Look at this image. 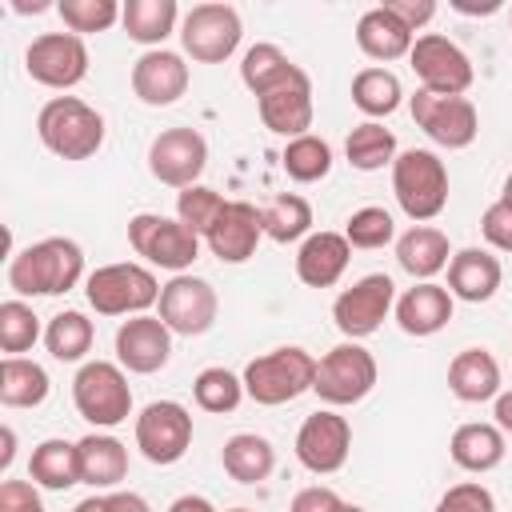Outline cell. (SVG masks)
Here are the masks:
<instances>
[{"instance_id":"obj_1","label":"cell","mask_w":512,"mask_h":512,"mask_svg":"<svg viewBox=\"0 0 512 512\" xmlns=\"http://www.w3.org/2000/svg\"><path fill=\"white\" fill-rule=\"evenodd\" d=\"M84 276V248L68 236H48L8 260V288L16 296H64Z\"/></svg>"},{"instance_id":"obj_2","label":"cell","mask_w":512,"mask_h":512,"mask_svg":"<svg viewBox=\"0 0 512 512\" xmlns=\"http://www.w3.org/2000/svg\"><path fill=\"white\" fill-rule=\"evenodd\" d=\"M36 136L60 160H88L104 144V116L80 96H52L36 112Z\"/></svg>"},{"instance_id":"obj_3","label":"cell","mask_w":512,"mask_h":512,"mask_svg":"<svg viewBox=\"0 0 512 512\" xmlns=\"http://www.w3.org/2000/svg\"><path fill=\"white\" fill-rule=\"evenodd\" d=\"M316 356L300 344H284V348H272L256 360L244 364V392L248 400L264 404V408H276V404H288L304 392H312L316 384Z\"/></svg>"},{"instance_id":"obj_4","label":"cell","mask_w":512,"mask_h":512,"mask_svg":"<svg viewBox=\"0 0 512 512\" xmlns=\"http://www.w3.org/2000/svg\"><path fill=\"white\" fill-rule=\"evenodd\" d=\"M392 192L408 220L428 224L448 208V168L428 148H408L392 160Z\"/></svg>"},{"instance_id":"obj_5","label":"cell","mask_w":512,"mask_h":512,"mask_svg":"<svg viewBox=\"0 0 512 512\" xmlns=\"http://www.w3.org/2000/svg\"><path fill=\"white\" fill-rule=\"evenodd\" d=\"M160 280L132 260L104 264L84 280V296L100 316H144L152 304H160Z\"/></svg>"},{"instance_id":"obj_6","label":"cell","mask_w":512,"mask_h":512,"mask_svg":"<svg viewBox=\"0 0 512 512\" xmlns=\"http://www.w3.org/2000/svg\"><path fill=\"white\" fill-rule=\"evenodd\" d=\"M72 404L76 412L96 428H116L132 416V388L120 364L112 360H88L72 376Z\"/></svg>"},{"instance_id":"obj_7","label":"cell","mask_w":512,"mask_h":512,"mask_svg":"<svg viewBox=\"0 0 512 512\" xmlns=\"http://www.w3.org/2000/svg\"><path fill=\"white\" fill-rule=\"evenodd\" d=\"M376 356L360 344V340H344L336 348H328L316 364V384L312 392L332 404V408H344V404H360L372 388H376Z\"/></svg>"},{"instance_id":"obj_8","label":"cell","mask_w":512,"mask_h":512,"mask_svg":"<svg viewBox=\"0 0 512 512\" xmlns=\"http://www.w3.org/2000/svg\"><path fill=\"white\" fill-rule=\"evenodd\" d=\"M128 244L136 256H144L156 268L168 272H188L192 260L200 256V236L180 224L176 216H160V212H140L128 220Z\"/></svg>"},{"instance_id":"obj_9","label":"cell","mask_w":512,"mask_h":512,"mask_svg":"<svg viewBox=\"0 0 512 512\" xmlns=\"http://www.w3.org/2000/svg\"><path fill=\"white\" fill-rule=\"evenodd\" d=\"M240 36H244L240 12L220 0L192 4L180 20V44L196 64H224L240 48Z\"/></svg>"},{"instance_id":"obj_10","label":"cell","mask_w":512,"mask_h":512,"mask_svg":"<svg viewBox=\"0 0 512 512\" xmlns=\"http://www.w3.org/2000/svg\"><path fill=\"white\" fill-rule=\"evenodd\" d=\"M408 108H412L416 128L448 152L468 148L480 132V116H476V104L468 96H440V92L416 88V96H408Z\"/></svg>"},{"instance_id":"obj_11","label":"cell","mask_w":512,"mask_h":512,"mask_svg":"<svg viewBox=\"0 0 512 512\" xmlns=\"http://www.w3.org/2000/svg\"><path fill=\"white\" fill-rule=\"evenodd\" d=\"M408 64H412L420 88L440 92V96H464L472 88V80H476V68L468 60V52L456 40L440 36V32L416 36V44L408 52Z\"/></svg>"},{"instance_id":"obj_12","label":"cell","mask_w":512,"mask_h":512,"mask_svg":"<svg viewBox=\"0 0 512 512\" xmlns=\"http://www.w3.org/2000/svg\"><path fill=\"white\" fill-rule=\"evenodd\" d=\"M392 308H396V284H392V276L368 272V276H360L352 288H344L332 300V320H336V328L348 340H364V336H372L388 320Z\"/></svg>"},{"instance_id":"obj_13","label":"cell","mask_w":512,"mask_h":512,"mask_svg":"<svg viewBox=\"0 0 512 512\" xmlns=\"http://www.w3.org/2000/svg\"><path fill=\"white\" fill-rule=\"evenodd\" d=\"M24 68L36 84L68 92L88 76V48L76 32H40L24 52Z\"/></svg>"},{"instance_id":"obj_14","label":"cell","mask_w":512,"mask_h":512,"mask_svg":"<svg viewBox=\"0 0 512 512\" xmlns=\"http://www.w3.org/2000/svg\"><path fill=\"white\" fill-rule=\"evenodd\" d=\"M156 308H160V320L168 324L172 336H204L216 324L220 300H216V288L204 276L180 272L160 288Z\"/></svg>"},{"instance_id":"obj_15","label":"cell","mask_w":512,"mask_h":512,"mask_svg":"<svg viewBox=\"0 0 512 512\" xmlns=\"http://www.w3.org/2000/svg\"><path fill=\"white\" fill-rule=\"evenodd\" d=\"M208 168V140L196 128H164L148 144V172L168 188H192L200 184V172Z\"/></svg>"},{"instance_id":"obj_16","label":"cell","mask_w":512,"mask_h":512,"mask_svg":"<svg viewBox=\"0 0 512 512\" xmlns=\"http://www.w3.org/2000/svg\"><path fill=\"white\" fill-rule=\"evenodd\" d=\"M136 448L152 464H176L192 448V412L176 400H152L136 416Z\"/></svg>"},{"instance_id":"obj_17","label":"cell","mask_w":512,"mask_h":512,"mask_svg":"<svg viewBox=\"0 0 512 512\" xmlns=\"http://www.w3.org/2000/svg\"><path fill=\"white\" fill-rule=\"evenodd\" d=\"M352 452V424L332 412V408H320L312 416H304L300 432H296V460L316 472V476H332L344 468Z\"/></svg>"},{"instance_id":"obj_18","label":"cell","mask_w":512,"mask_h":512,"mask_svg":"<svg viewBox=\"0 0 512 512\" xmlns=\"http://www.w3.org/2000/svg\"><path fill=\"white\" fill-rule=\"evenodd\" d=\"M172 360V332L160 316H132L116 328V364L136 376H152Z\"/></svg>"},{"instance_id":"obj_19","label":"cell","mask_w":512,"mask_h":512,"mask_svg":"<svg viewBox=\"0 0 512 512\" xmlns=\"http://www.w3.org/2000/svg\"><path fill=\"white\" fill-rule=\"evenodd\" d=\"M256 108H260V120H264L268 132H276L284 140L304 136L312 128V112H316L312 108V80H308V72L296 68L288 80H280L276 88H268L256 100Z\"/></svg>"},{"instance_id":"obj_20","label":"cell","mask_w":512,"mask_h":512,"mask_svg":"<svg viewBox=\"0 0 512 512\" xmlns=\"http://www.w3.org/2000/svg\"><path fill=\"white\" fill-rule=\"evenodd\" d=\"M132 92L148 108H168L188 92V64L180 52L152 48L132 64Z\"/></svg>"},{"instance_id":"obj_21","label":"cell","mask_w":512,"mask_h":512,"mask_svg":"<svg viewBox=\"0 0 512 512\" xmlns=\"http://www.w3.org/2000/svg\"><path fill=\"white\" fill-rule=\"evenodd\" d=\"M264 236V224H260V208L248 204V200H228V208L220 212L216 228L204 236L208 252L220 260V264H244L256 256V244Z\"/></svg>"},{"instance_id":"obj_22","label":"cell","mask_w":512,"mask_h":512,"mask_svg":"<svg viewBox=\"0 0 512 512\" xmlns=\"http://www.w3.org/2000/svg\"><path fill=\"white\" fill-rule=\"evenodd\" d=\"M504 280V268H500V256H492L488 248H460L452 252L448 260V292L452 300H464V304H484L496 296Z\"/></svg>"},{"instance_id":"obj_23","label":"cell","mask_w":512,"mask_h":512,"mask_svg":"<svg viewBox=\"0 0 512 512\" xmlns=\"http://www.w3.org/2000/svg\"><path fill=\"white\" fill-rule=\"evenodd\" d=\"M348 260H352V244L344 240V232H328L324 228V232H312V236L300 240V248H296V276L308 288H332L344 276Z\"/></svg>"},{"instance_id":"obj_24","label":"cell","mask_w":512,"mask_h":512,"mask_svg":"<svg viewBox=\"0 0 512 512\" xmlns=\"http://www.w3.org/2000/svg\"><path fill=\"white\" fill-rule=\"evenodd\" d=\"M452 292L444 284H432V280H420L412 284L404 296H396V324L408 332V336H436L448 320H452Z\"/></svg>"},{"instance_id":"obj_25","label":"cell","mask_w":512,"mask_h":512,"mask_svg":"<svg viewBox=\"0 0 512 512\" xmlns=\"http://www.w3.org/2000/svg\"><path fill=\"white\" fill-rule=\"evenodd\" d=\"M448 388L456 400L464 404H484V400H496L504 388H500V364L488 348H464L452 356L448 364Z\"/></svg>"},{"instance_id":"obj_26","label":"cell","mask_w":512,"mask_h":512,"mask_svg":"<svg viewBox=\"0 0 512 512\" xmlns=\"http://www.w3.org/2000/svg\"><path fill=\"white\" fill-rule=\"evenodd\" d=\"M356 44H360V52H364L368 60L388 64V60H400V56L412 52L416 32H408L384 4H376V8H368V12L356 20Z\"/></svg>"},{"instance_id":"obj_27","label":"cell","mask_w":512,"mask_h":512,"mask_svg":"<svg viewBox=\"0 0 512 512\" xmlns=\"http://www.w3.org/2000/svg\"><path fill=\"white\" fill-rule=\"evenodd\" d=\"M452 260L448 236L432 224H412L404 236H396V264L412 276V280H432L436 272H444Z\"/></svg>"},{"instance_id":"obj_28","label":"cell","mask_w":512,"mask_h":512,"mask_svg":"<svg viewBox=\"0 0 512 512\" xmlns=\"http://www.w3.org/2000/svg\"><path fill=\"white\" fill-rule=\"evenodd\" d=\"M448 456L456 468L464 472H492L500 460H504V432L496 424H484V420H468L452 432L448 440Z\"/></svg>"},{"instance_id":"obj_29","label":"cell","mask_w":512,"mask_h":512,"mask_svg":"<svg viewBox=\"0 0 512 512\" xmlns=\"http://www.w3.org/2000/svg\"><path fill=\"white\" fill-rule=\"evenodd\" d=\"M80 448V484L92 488H116L128 476V448L108 432H88L76 440Z\"/></svg>"},{"instance_id":"obj_30","label":"cell","mask_w":512,"mask_h":512,"mask_svg":"<svg viewBox=\"0 0 512 512\" xmlns=\"http://www.w3.org/2000/svg\"><path fill=\"white\" fill-rule=\"evenodd\" d=\"M220 464H224V472H228L236 484H260V480H268L272 468H276V448H272L268 436L236 432V436L224 440Z\"/></svg>"},{"instance_id":"obj_31","label":"cell","mask_w":512,"mask_h":512,"mask_svg":"<svg viewBox=\"0 0 512 512\" xmlns=\"http://www.w3.org/2000/svg\"><path fill=\"white\" fill-rule=\"evenodd\" d=\"M28 476L36 488H48V492H64L72 484H80V448L72 440H40L32 448V460H28Z\"/></svg>"},{"instance_id":"obj_32","label":"cell","mask_w":512,"mask_h":512,"mask_svg":"<svg viewBox=\"0 0 512 512\" xmlns=\"http://www.w3.org/2000/svg\"><path fill=\"white\" fill-rule=\"evenodd\" d=\"M176 20H180L176 0H128L124 12H120V24H124L128 40L144 44L148 52L160 48L176 32Z\"/></svg>"},{"instance_id":"obj_33","label":"cell","mask_w":512,"mask_h":512,"mask_svg":"<svg viewBox=\"0 0 512 512\" xmlns=\"http://www.w3.org/2000/svg\"><path fill=\"white\" fill-rule=\"evenodd\" d=\"M48 372L28 356H4L0 360V404L4 408H36L48 400Z\"/></svg>"},{"instance_id":"obj_34","label":"cell","mask_w":512,"mask_h":512,"mask_svg":"<svg viewBox=\"0 0 512 512\" xmlns=\"http://www.w3.org/2000/svg\"><path fill=\"white\" fill-rule=\"evenodd\" d=\"M404 100V88H400V76L392 68H360L352 76V104L368 116V120H380V116H392Z\"/></svg>"},{"instance_id":"obj_35","label":"cell","mask_w":512,"mask_h":512,"mask_svg":"<svg viewBox=\"0 0 512 512\" xmlns=\"http://www.w3.org/2000/svg\"><path fill=\"white\" fill-rule=\"evenodd\" d=\"M260 224H264V236L276 244L304 240L312 236V204L296 192H280L260 208Z\"/></svg>"},{"instance_id":"obj_36","label":"cell","mask_w":512,"mask_h":512,"mask_svg":"<svg viewBox=\"0 0 512 512\" xmlns=\"http://www.w3.org/2000/svg\"><path fill=\"white\" fill-rule=\"evenodd\" d=\"M92 340H96V328H92V320H88L84 312H76V308L56 312V316L48 320V328H44V344H48L52 360H60V364L84 360V356L92 352Z\"/></svg>"},{"instance_id":"obj_37","label":"cell","mask_w":512,"mask_h":512,"mask_svg":"<svg viewBox=\"0 0 512 512\" xmlns=\"http://www.w3.org/2000/svg\"><path fill=\"white\" fill-rule=\"evenodd\" d=\"M344 156L356 172H380L384 164L396 160V136L392 128H384L380 120H364L348 132L344 140Z\"/></svg>"},{"instance_id":"obj_38","label":"cell","mask_w":512,"mask_h":512,"mask_svg":"<svg viewBox=\"0 0 512 512\" xmlns=\"http://www.w3.org/2000/svg\"><path fill=\"white\" fill-rule=\"evenodd\" d=\"M296 68H300V64H292L284 48L260 40V44H252V48L244 52V60H240V80H244V88L260 100L268 88H276L280 80H288Z\"/></svg>"},{"instance_id":"obj_39","label":"cell","mask_w":512,"mask_h":512,"mask_svg":"<svg viewBox=\"0 0 512 512\" xmlns=\"http://www.w3.org/2000/svg\"><path fill=\"white\" fill-rule=\"evenodd\" d=\"M280 168L296 184H316V180H324L332 172V144L324 136H316V132H304V136H296V140L284 144Z\"/></svg>"},{"instance_id":"obj_40","label":"cell","mask_w":512,"mask_h":512,"mask_svg":"<svg viewBox=\"0 0 512 512\" xmlns=\"http://www.w3.org/2000/svg\"><path fill=\"white\" fill-rule=\"evenodd\" d=\"M244 380L228 368H204L196 380H192V400L196 408L212 412V416H224V412H236L240 400H244Z\"/></svg>"},{"instance_id":"obj_41","label":"cell","mask_w":512,"mask_h":512,"mask_svg":"<svg viewBox=\"0 0 512 512\" xmlns=\"http://www.w3.org/2000/svg\"><path fill=\"white\" fill-rule=\"evenodd\" d=\"M224 208H228V200L216 188H208V184H192V188H184L176 196V220L188 224L196 236H208Z\"/></svg>"},{"instance_id":"obj_42","label":"cell","mask_w":512,"mask_h":512,"mask_svg":"<svg viewBox=\"0 0 512 512\" xmlns=\"http://www.w3.org/2000/svg\"><path fill=\"white\" fill-rule=\"evenodd\" d=\"M344 240H348L352 248L376 252V248H384V244L396 240V220H392L388 208H376V204L356 208V212L344 220Z\"/></svg>"},{"instance_id":"obj_43","label":"cell","mask_w":512,"mask_h":512,"mask_svg":"<svg viewBox=\"0 0 512 512\" xmlns=\"http://www.w3.org/2000/svg\"><path fill=\"white\" fill-rule=\"evenodd\" d=\"M40 340V316L24 300H4L0 304V352L20 356Z\"/></svg>"},{"instance_id":"obj_44","label":"cell","mask_w":512,"mask_h":512,"mask_svg":"<svg viewBox=\"0 0 512 512\" xmlns=\"http://www.w3.org/2000/svg\"><path fill=\"white\" fill-rule=\"evenodd\" d=\"M56 12H60V20H64L68 32L84 36V32H108L120 20L124 8L116 0H60Z\"/></svg>"},{"instance_id":"obj_45","label":"cell","mask_w":512,"mask_h":512,"mask_svg":"<svg viewBox=\"0 0 512 512\" xmlns=\"http://www.w3.org/2000/svg\"><path fill=\"white\" fill-rule=\"evenodd\" d=\"M432 512H496V500L480 480H464V484H452Z\"/></svg>"},{"instance_id":"obj_46","label":"cell","mask_w":512,"mask_h":512,"mask_svg":"<svg viewBox=\"0 0 512 512\" xmlns=\"http://www.w3.org/2000/svg\"><path fill=\"white\" fill-rule=\"evenodd\" d=\"M480 232L496 252H512V204L508 200L488 204L480 216Z\"/></svg>"},{"instance_id":"obj_47","label":"cell","mask_w":512,"mask_h":512,"mask_svg":"<svg viewBox=\"0 0 512 512\" xmlns=\"http://www.w3.org/2000/svg\"><path fill=\"white\" fill-rule=\"evenodd\" d=\"M0 512H44L36 484H28V480H4L0 484Z\"/></svg>"},{"instance_id":"obj_48","label":"cell","mask_w":512,"mask_h":512,"mask_svg":"<svg viewBox=\"0 0 512 512\" xmlns=\"http://www.w3.org/2000/svg\"><path fill=\"white\" fill-rule=\"evenodd\" d=\"M340 508H344V500H340L332 488H324V484L300 488V492L292 496V504H288V512H340Z\"/></svg>"},{"instance_id":"obj_49","label":"cell","mask_w":512,"mask_h":512,"mask_svg":"<svg viewBox=\"0 0 512 512\" xmlns=\"http://www.w3.org/2000/svg\"><path fill=\"white\" fill-rule=\"evenodd\" d=\"M384 8H388L408 32H420V28L436 16V4H432V0H384Z\"/></svg>"},{"instance_id":"obj_50","label":"cell","mask_w":512,"mask_h":512,"mask_svg":"<svg viewBox=\"0 0 512 512\" xmlns=\"http://www.w3.org/2000/svg\"><path fill=\"white\" fill-rule=\"evenodd\" d=\"M108 512H152L140 492H108Z\"/></svg>"},{"instance_id":"obj_51","label":"cell","mask_w":512,"mask_h":512,"mask_svg":"<svg viewBox=\"0 0 512 512\" xmlns=\"http://www.w3.org/2000/svg\"><path fill=\"white\" fill-rule=\"evenodd\" d=\"M460 16H492L504 8V0H448Z\"/></svg>"},{"instance_id":"obj_52","label":"cell","mask_w":512,"mask_h":512,"mask_svg":"<svg viewBox=\"0 0 512 512\" xmlns=\"http://www.w3.org/2000/svg\"><path fill=\"white\" fill-rule=\"evenodd\" d=\"M168 512H216V504H212L208 496L188 492V496H176V500L168 504Z\"/></svg>"},{"instance_id":"obj_53","label":"cell","mask_w":512,"mask_h":512,"mask_svg":"<svg viewBox=\"0 0 512 512\" xmlns=\"http://www.w3.org/2000/svg\"><path fill=\"white\" fill-rule=\"evenodd\" d=\"M492 404H496V408H492L496 428H500V432H512V388H508V392H500Z\"/></svg>"},{"instance_id":"obj_54","label":"cell","mask_w":512,"mask_h":512,"mask_svg":"<svg viewBox=\"0 0 512 512\" xmlns=\"http://www.w3.org/2000/svg\"><path fill=\"white\" fill-rule=\"evenodd\" d=\"M12 456H16V432L4 428V452H0V468H4V472L12 468Z\"/></svg>"},{"instance_id":"obj_55","label":"cell","mask_w":512,"mask_h":512,"mask_svg":"<svg viewBox=\"0 0 512 512\" xmlns=\"http://www.w3.org/2000/svg\"><path fill=\"white\" fill-rule=\"evenodd\" d=\"M72 512H108V496H96V492H92V496H84Z\"/></svg>"},{"instance_id":"obj_56","label":"cell","mask_w":512,"mask_h":512,"mask_svg":"<svg viewBox=\"0 0 512 512\" xmlns=\"http://www.w3.org/2000/svg\"><path fill=\"white\" fill-rule=\"evenodd\" d=\"M12 8H16V12H44V8H48V0H32V4H24V0H16Z\"/></svg>"},{"instance_id":"obj_57","label":"cell","mask_w":512,"mask_h":512,"mask_svg":"<svg viewBox=\"0 0 512 512\" xmlns=\"http://www.w3.org/2000/svg\"><path fill=\"white\" fill-rule=\"evenodd\" d=\"M500 200H508V204H512V172H508V180H504V192H500Z\"/></svg>"},{"instance_id":"obj_58","label":"cell","mask_w":512,"mask_h":512,"mask_svg":"<svg viewBox=\"0 0 512 512\" xmlns=\"http://www.w3.org/2000/svg\"><path fill=\"white\" fill-rule=\"evenodd\" d=\"M340 512H368V508H360V504H344Z\"/></svg>"},{"instance_id":"obj_59","label":"cell","mask_w":512,"mask_h":512,"mask_svg":"<svg viewBox=\"0 0 512 512\" xmlns=\"http://www.w3.org/2000/svg\"><path fill=\"white\" fill-rule=\"evenodd\" d=\"M228 512H252V508H228Z\"/></svg>"},{"instance_id":"obj_60","label":"cell","mask_w":512,"mask_h":512,"mask_svg":"<svg viewBox=\"0 0 512 512\" xmlns=\"http://www.w3.org/2000/svg\"><path fill=\"white\" fill-rule=\"evenodd\" d=\"M508 16H512V12H508Z\"/></svg>"}]
</instances>
